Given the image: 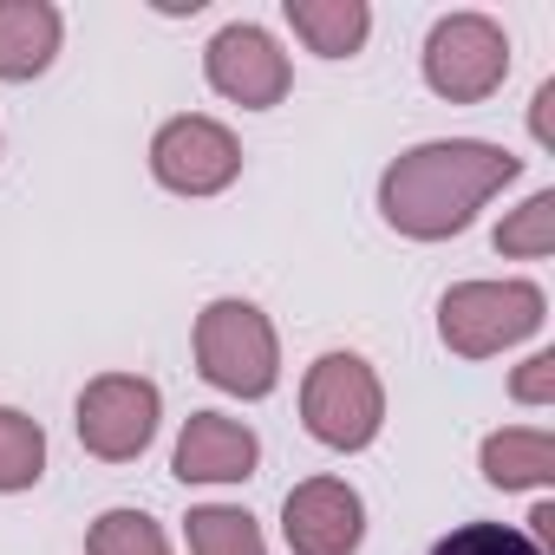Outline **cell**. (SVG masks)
I'll return each instance as SVG.
<instances>
[{
    "mask_svg": "<svg viewBox=\"0 0 555 555\" xmlns=\"http://www.w3.org/2000/svg\"><path fill=\"white\" fill-rule=\"evenodd\" d=\"M522 177V157L483 138H431L386 164L379 177V216L405 242H444L477 222V209Z\"/></svg>",
    "mask_w": 555,
    "mask_h": 555,
    "instance_id": "6da1fadb",
    "label": "cell"
},
{
    "mask_svg": "<svg viewBox=\"0 0 555 555\" xmlns=\"http://www.w3.org/2000/svg\"><path fill=\"white\" fill-rule=\"evenodd\" d=\"M196 373L229 399H268L282 386V340L255 301H209L196 314Z\"/></svg>",
    "mask_w": 555,
    "mask_h": 555,
    "instance_id": "7a4b0ae2",
    "label": "cell"
},
{
    "mask_svg": "<svg viewBox=\"0 0 555 555\" xmlns=\"http://www.w3.org/2000/svg\"><path fill=\"white\" fill-rule=\"evenodd\" d=\"M548 295L535 282H457L438 301V340L457 360H490L529 334H542Z\"/></svg>",
    "mask_w": 555,
    "mask_h": 555,
    "instance_id": "3957f363",
    "label": "cell"
},
{
    "mask_svg": "<svg viewBox=\"0 0 555 555\" xmlns=\"http://www.w3.org/2000/svg\"><path fill=\"white\" fill-rule=\"evenodd\" d=\"M301 425L327 451H366L386 425V386L360 353H321L301 379Z\"/></svg>",
    "mask_w": 555,
    "mask_h": 555,
    "instance_id": "277c9868",
    "label": "cell"
},
{
    "mask_svg": "<svg viewBox=\"0 0 555 555\" xmlns=\"http://www.w3.org/2000/svg\"><path fill=\"white\" fill-rule=\"evenodd\" d=\"M509 79V34L490 14H444L425 34V86L451 105H483Z\"/></svg>",
    "mask_w": 555,
    "mask_h": 555,
    "instance_id": "5b68a950",
    "label": "cell"
},
{
    "mask_svg": "<svg viewBox=\"0 0 555 555\" xmlns=\"http://www.w3.org/2000/svg\"><path fill=\"white\" fill-rule=\"evenodd\" d=\"M157 418H164V392L144 379V373H99L86 392H79V444L99 457V464H131L151 451L157 438Z\"/></svg>",
    "mask_w": 555,
    "mask_h": 555,
    "instance_id": "8992f818",
    "label": "cell"
},
{
    "mask_svg": "<svg viewBox=\"0 0 555 555\" xmlns=\"http://www.w3.org/2000/svg\"><path fill=\"white\" fill-rule=\"evenodd\" d=\"M151 177L170 196H222L242 177V144H235L229 125H216L203 112H183V118L157 125V138H151Z\"/></svg>",
    "mask_w": 555,
    "mask_h": 555,
    "instance_id": "52a82bcc",
    "label": "cell"
},
{
    "mask_svg": "<svg viewBox=\"0 0 555 555\" xmlns=\"http://www.w3.org/2000/svg\"><path fill=\"white\" fill-rule=\"evenodd\" d=\"M203 79H209V92H222L229 105H242V112H268V105H282V99H288L295 66H288L282 47H274L268 27H255V21H229V27L203 47Z\"/></svg>",
    "mask_w": 555,
    "mask_h": 555,
    "instance_id": "ba28073f",
    "label": "cell"
},
{
    "mask_svg": "<svg viewBox=\"0 0 555 555\" xmlns=\"http://www.w3.org/2000/svg\"><path fill=\"white\" fill-rule=\"evenodd\" d=\"M282 535L295 555H360L366 542V496L347 477H308L282 503Z\"/></svg>",
    "mask_w": 555,
    "mask_h": 555,
    "instance_id": "9c48e42d",
    "label": "cell"
},
{
    "mask_svg": "<svg viewBox=\"0 0 555 555\" xmlns=\"http://www.w3.org/2000/svg\"><path fill=\"white\" fill-rule=\"evenodd\" d=\"M255 464H261V438L229 412H190L170 451V470L183 483H248Z\"/></svg>",
    "mask_w": 555,
    "mask_h": 555,
    "instance_id": "30bf717a",
    "label": "cell"
},
{
    "mask_svg": "<svg viewBox=\"0 0 555 555\" xmlns=\"http://www.w3.org/2000/svg\"><path fill=\"white\" fill-rule=\"evenodd\" d=\"M60 40H66V21L53 0H0V79L8 86L40 79L60 60Z\"/></svg>",
    "mask_w": 555,
    "mask_h": 555,
    "instance_id": "8fae6325",
    "label": "cell"
},
{
    "mask_svg": "<svg viewBox=\"0 0 555 555\" xmlns=\"http://www.w3.org/2000/svg\"><path fill=\"white\" fill-rule=\"evenodd\" d=\"M477 464H483V477L496 490H548L555 483V431H542V425H503V431L483 438Z\"/></svg>",
    "mask_w": 555,
    "mask_h": 555,
    "instance_id": "7c38bea8",
    "label": "cell"
},
{
    "mask_svg": "<svg viewBox=\"0 0 555 555\" xmlns=\"http://www.w3.org/2000/svg\"><path fill=\"white\" fill-rule=\"evenodd\" d=\"M282 21L321 60H353L366 47V34H373V8H366V0H282Z\"/></svg>",
    "mask_w": 555,
    "mask_h": 555,
    "instance_id": "4fadbf2b",
    "label": "cell"
},
{
    "mask_svg": "<svg viewBox=\"0 0 555 555\" xmlns=\"http://www.w3.org/2000/svg\"><path fill=\"white\" fill-rule=\"evenodd\" d=\"M47 477V431L21 405H0V496H21Z\"/></svg>",
    "mask_w": 555,
    "mask_h": 555,
    "instance_id": "5bb4252c",
    "label": "cell"
},
{
    "mask_svg": "<svg viewBox=\"0 0 555 555\" xmlns=\"http://www.w3.org/2000/svg\"><path fill=\"white\" fill-rule=\"evenodd\" d=\"M183 535H190V555H268L261 529L248 509L235 503H203L183 516Z\"/></svg>",
    "mask_w": 555,
    "mask_h": 555,
    "instance_id": "9a60e30c",
    "label": "cell"
},
{
    "mask_svg": "<svg viewBox=\"0 0 555 555\" xmlns=\"http://www.w3.org/2000/svg\"><path fill=\"white\" fill-rule=\"evenodd\" d=\"M496 255H516V261H542V255H555V190H535L522 209L503 216V229H496Z\"/></svg>",
    "mask_w": 555,
    "mask_h": 555,
    "instance_id": "2e32d148",
    "label": "cell"
},
{
    "mask_svg": "<svg viewBox=\"0 0 555 555\" xmlns=\"http://www.w3.org/2000/svg\"><path fill=\"white\" fill-rule=\"evenodd\" d=\"M86 555H170V542L144 509H105L86 529Z\"/></svg>",
    "mask_w": 555,
    "mask_h": 555,
    "instance_id": "e0dca14e",
    "label": "cell"
},
{
    "mask_svg": "<svg viewBox=\"0 0 555 555\" xmlns=\"http://www.w3.org/2000/svg\"><path fill=\"white\" fill-rule=\"evenodd\" d=\"M431 555H542L516 522H464L431 542Z\"/></svg>",
    "mask_w": 555,
    "mask_h": 555,
    "instance_id": "ac0fdd59",
    "label": "cell"
},
{
    "mask_svg": "<svg viewBox=\"0 0 555 555\" xmlns=\"http://www.w3.org/2000/svg\"><path fill=\"white\" fill-rule=\"evenodd\" d=\"M509 399L516 405H555V353H529L516 373H509Z\"/></svg>",
    "mask_w": 555,
    "mask_h": 555,
    "instance_id": "d6986e66",
    "label": "cell"
},
{
    "mask_svg": "<svg viewBox=\"0 0 555 555\" xmlns=\"http://www.w3.org/2000/svg\"><path fill=\"white\" fill-rule=\"evenodd\" d=\"M548 112H555V79H542V86H535V105H529V131H535V144H555Z\"/></svg>",
    "mask_w": 555,
    "mask_h": 555,
    "instance_id": "ffe728a7",
    "label": "cell"
},
{
    "mask_svg": "<svg viewBox=\"0 0 555 555\" xmlns=\"http://www.w3.org/2000/svg\"><path fill=\"white\" fill-rule=\"evenodd\" d=\"M529 522H535V529H522V535H529V542H535V548H542V555H548V542H555V503H548V496H542V503H535V509H529Z\"/></svg>",
    "mask_w": 555,
    "mask_h": 555,
    "instance_id": "44dd1931",
    "label": "cell"
}]
</instances>
